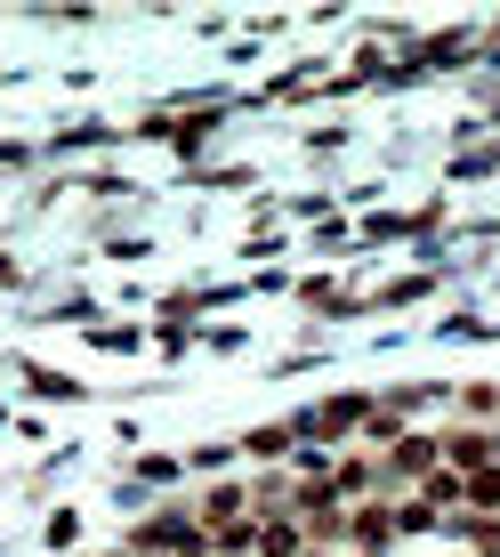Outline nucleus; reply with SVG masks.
I'll return each mask as SVG.
<instances>
[{
    "mask_svg": "<svg viewBox=\"0 0 500 557\" xmlns=\"http://www.w3.org/2000/svg\"><path fill=\"white\" fill-rule=\"evenodd\" d=\"M242 502H250V493H242V485H218V493H210V502H202V517H195V525H202V533H218V525H235V517H242Z\"/></svg>",
    "mask_w": 500,
    "mask_h": 557,
    "instance_id": "3",
    "label": "nucleus"
},
{
    "mask_svg": "<svg viewBox=\"0 0 500 557\" xmlns=\"http://www.w3.org/2000/svg\"><path fill=\"white\" fill-rule=\"evenodd\" d=\"M348 542H355L363 557H372V549H388V542H396V509H388V502H363V509L348 517Z\"/></svg>",
    "mask_w": 500,
    "mask_h": 557,
    "instance_id": "1",
    "label": "nucleus"
},
{
    "mask_svg": "<svg viewBox=\"0 0 500 557\" xmlns=\"http://www.w3.org/2000/svg\"><path fill=\"white\" fill-rule=\"evenodd\" d=\"M299 557H332V549H299Z\"/></svg>",
    "mask_w": 500,
    "mask_h": 557,
    "instance_id": "8",
    "label": "nucleus"
},
{
    "mask_svg": "<svg viewBox=\"0 0 500 557\" xmlns=\"http://www.w3.org/2000/svg\"><path fill=\"white\" fill-rule=\"evenodd\" d=\"M299 549H307L299 517H266V525H259V557H299Z\"/></svg>",
    "mask_w": 500,
    "mask_h": 557,
    "instance_id": "2",
    "label": "nucleus"
},
{
    "mask_svg": "<svg viewBox=\"0 0 500 557\" xmlns=\"http://www.w3.org/2000/svg\"><path fill=\"white\" fill-rule=\"evenodd\" d=\"M170 476H178V460H170V453H146L138 460V485H170Z\"/></svg>",
    "mask_w": 500,
    "mask_h": 557,
    "instance_id": "7",
    "label": "nucleus"
},
{
    "mask_svg": "<svg viewBox=\"0 0 500 557\" xmlns=\"http://www.w3.org/2000/svg\"><path fill=\"white\" fill-rule=\"evenodd\" d=\"M388 476H436V445H428V436L396 445V469H388Z\"/></svg>",
    "mask_w": 500,
    "mask_h": 557,
    "instance_id": "4",
    "label": "nucleus"
},
{
    "mask_svg": "<svg viewBox=\"0 0 500 557\" xmlns=\"http://www.w3.org/2000/svg\"><path fill=\"white\" fill-rule=\"evenodd\" d=\"M41 542H49V549H73V542H82V517H73V509H57V517H49V533H41Z\"/></svg>",
    "mask_w": 500,
    "mask_h": 557,
    "instance_id": "6",
    "label": "nucleus"
},
{
    "mask_svg": "<svg viewBox=\"0 0 500 557\" xmlns=\"http://www.w3.org/2000/svg\"><path fill=\"white\" fill-rule=\"evenodd\" d=\"M460 502H476V509H500V469H476V476H460Z\"/></svg>",
    "mask_w": 500,
    "mask_h": 557,
    "instance_id": "5",
    "label": "nucleus"
}]
</instances>
